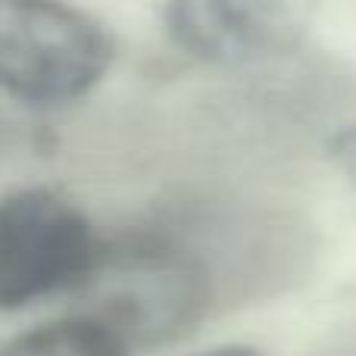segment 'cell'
Returning a JSON list of instances; mask_svg holds the SVG:
<instances>
[{
    "label": "cell",
    "instance_id": "obj_1",
    "mask_svg": "<svg viewBox=\"0 0 356 356\" xmlns=\"http://www.w3.org/2000/svg\"><path fill=\"white\" fill-rule=\"evenodd\" d=\"M94 316L110 322L129 344H166L207 319L216 278L197 247L178 234L129 232L106 238L91 282Z\"/></svg>",
    "mask_w": 356,
    "mask_h": 356
},
{
    "label": "cell",
    "instance_id": "obj_2",
    "mask_svg": "<svg viewBox=\"0 0 356 356\" xmlns=\"http://www.w3.org/2000/svg\"><path fill=\"white\" fill-rule=\"evenodd\" d=\"M116 41L72 0H0V91L16 104L66 106L91 94Z\"/></svg>",
    "mask_w": 356,
    "mask_h": 356
},
{
    "label": "cell",
    "instance_id": "obj_3",
    "mask_svg": "<svg viewBox=\"0 0 356 356\" xmlns=\"http://www.w3.org/2000/svg\"><path fill=\"white\" fill-rule=\"evenodd\" d=\"M106 238L88 213L50 188L0 197V313L79 294L97 272Z\"/></svg>",
    "mask_w": 356,
    "mask_h": 356
},
{
    "label": "cell",
    "instance_id": "obj_4",
    "mask_svg": "<svg viewBox=\"0 0 356 356\" xmlns=\"http://www.w3.org/2000/svg\"><path fill=\"white\" fill-rule=\"evenodd\" d=\"M316 13L319 0H166L163 29L191 60L241 69L297 54Z\"/></svg>",
    "mask_w": 356,
    "mask_h": 356
},
{
    "label": "cell",
    "instance_id": "obj_5",
    "mask_svg": "<svg viewBox=\"0 0 356 356\" xmlns=\"http://www.w3.org/2000/svg\"><path fill=\"white\" fill-rule=\"evenodd\" d=\"M129 350V338L94 313L63 316L0 344V356H131Z\"/></svg>",
    "mask_w": 356,
    "mask_h": 356
},
{
    "label": "cell",
    "instance_id": "obj_6",
    "mask_svg": "<svg viewBox=\"0 0 356 356\" xmlns=\"http://www.w3.org/2000/svg\"><path fill=\"white\" fill-rule=\"evenodd\" d=\"M325 150H328V160L338 166V172L344 175L356 191V122L341 125L338 131H332Z\"/></svg>",
    "mask_w": 356,
    "mask_h": 356
},
{
    "label": "cell",
    "instance_id": "obj_7",
    "mask_svg": "<svg viewBox=\"0 0 356 356\" xmlns=\"http://www.w3.org/2000/svg\"><path fill=\"white\" fill-rule=\"evenodd\" d=\"M200 356H259V353L250 350V347H219V350H207Z\"/></svg>",
    "mask_w": 356,
    "mask_h": 356
}]
</instances>
